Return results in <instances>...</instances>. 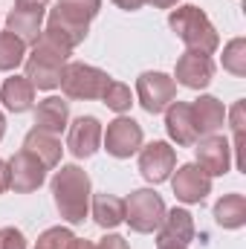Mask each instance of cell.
<instances>
[{
	"label": "cell",
	"mask_w": 246,
	"mask_h": 249,
	"mask_svg": "<svg viewBox=\"0 0 246 249\" xmlns=\"http://www.w3.org/2000/svg\"><path fill=\"white\" fill-rule=\"evenodd\" d=\"M75 249H93V244H90V241H81V238H78V244H75Z\"/></svg>",
	"instance_id": "836d02e7"
},
{
	"label": "cell",
	"mask_w": 246,
	"mask_h": 249,
	"mask_svg": "<svg viewBox=\"0 0 246 249\" xmlns=\"http://www.w3.org/2000/svg\"><path fill=\"white\" fill-rule=\"evenodd\" d=\"M119 9H124V12H136V9H142L148 0H113Z\"/></svg>",
	"instance_id": "1f68e13d"
},
{
	"label": "cell",
	"mask_w": 246,
	"mask_h": 249,
	"mask_svg": "<svg viewBox=\"0 0 246 249\" xmlns=\"http://www.w3.org/2000/svg\"><path fill=\"white\" fill-rule=\"evenodd\" d=\"M9 180H12V188L18 194H29V191H38L47 180V168L44 162L29 154L26 148H20L12 160H9Z\"/></svg>",
	"instance_id": "8fae6325"
},
{
	"label": "cell",
	"mask_w": 246,
	"mask_h": 249,
	"mask_svg": "<svg viewBox=\"0 0 246 249\" xmlns=\"http://www.w3.org/2000/svg\"><path fill=\"white\" fill-rule=\"evenodd\" d=\"M191 113H194V124H197L200 136L217 133L226 122V107L214 96H200L197 102H191Z\"/></svg>",
	"instance_id": "ffe728a7"
},
{
	"label": "cell",
	"mask_w": 246,
	"mask_h": 249,
	"mask_svg": "<svg viewBox=\"0 0 246 249\" xmlns=\"http://www.w3.org/2000/svg\"><path fill=\"white\" fill-rule=\"evenodd\" d=\"M194 157H197V165L209 177H223L232 165V145L226 142V136L209 133L194 142Z\"/></svg>",
	"instance_id": "9c48e42d"
},
{
	"label": "cell",
	"mask_w": 246,
	"mask_h": 249,
	"mask_svg": "<svg viewBox=\"0 0 246 249\" xmlns=\"http://www.w3.org/2000/svg\"><path fill=\"white\" fill-rule=\"evenodd\" d=\"M47 3L50 0H15V9H23V12H47Z\"/></svg>",
	"instance_id": "f546056e"
},
{
	"label": "cell",
	"mask_w": 246,
	"mask_h": 249,
	"mask_svg": "<svg viewBox=\"0 0 246 249\" xmlns=\"http://www.w3.org/2000/svg\"><path fill=\"white\" fill-rule=\"evenodd\" d=\"M0 102H3V107L12 110V113H26V110H32V105H35V87H32V81H29L26 75H12V78H6L3 87H0Z\"/></svg>",
	"instance_id": "ac0fdd59"
},
{
	"label": "cell",
	"mask_w": 246,
	"mask_h": 249,
	"mask_svg": "<svg viewBox=\"0 0 246 249\" xmlns=\"http://www.w3.org/2000/svg\"><path fill=\"white\" fill-rule=\"evenodd\" d=\"M223 70L238 78L246 75V38H232L223 47Z\"/></svg>",
	"instance_id": "d4e9b609"
},
{
	"label": "cell",
	"mask_w": 246,
	"mask_h": 249,
	"mask_svg": "<svg viewBox=\"0 0 246 249\" xmlns=\"http://www.w3.org/2000/svg\"><path fill=\"white\" fill-rule=\"evenodd\" d=\"M110 84V75L99 67H90V64L81 61H67L61 72V87L67 99H78V102H93V99H102L105 90Z\"/></svg>",
	"instance_id": "5b68a950"
},
{
	"label": "cell",
	"mask_w": 246,
	"mask_h": 249,
	"mask_svg": "<svg viewBox=\"0 0 246 249\" xmlns=\"http://www.w3.org/2000/svg\"><path fill=\"white\" fill-rule=\"evenodd\" d=\"M174 168H177V151L168 142L157 139V142L139 148V171L148 183H154V186L165 183Z\"/></svg>",
	"instance_id": "30bf717a"
},
{
	"label": "cell",
	"mask_w": 246,
	"mask_h": 249,
	"mask_svg": "<svg viewBox=\"0 0 246 249\" xmlns=\"http://www.w3.org/2000/svg\"><path fill=\"white\" fill-rule=\"evenodd\" d=\"M6 188H12V180H9V162L0 160V194H3Z\"/></svg>",
	"instance_id": "4dcf8cb0"
},
{
	"label": "cell",
	"mask_w": 246,
	"mask_h": 249,
	"mask_svg": "<svg viewBox=\"0 0 246 249\" xmlns=\"http://www.w3.org/2000/svg\"><path fill=\"white\" fill-rule=\"evenodd\" d=\"M168 26L177 32V38L185 44L188 53H203L211 55L220 47V35L214 29V23L209 20V15L197 6H180L168 15Z\"/></svg>",
	"instance_id": "277c9868"
},
{
	"label": "cell",
	"mask_w": 246,
	"mask_h": 249,
	"mask_svg": "<svg viewBox=\"0 0 246 249\" xmlns=\"http://www.w3.org/2000/svg\"><path fill=\"white\" fill-rule=\"evenodd\" d=\"M102 102H105L110 110H116V113H127V110H130V105H133V93H130V87H127V84L110 78V84H107V90H105Z\"/></svg>",
	"instance_id": "484cf974"
},
{
	"label": "cell",
	"mask_w": 246,
	"mask_h": 249,
	"mask_svg": "<svg viewBox=\"0 0 246 249\" xmlns=\"http://www.w3.org/2000/svg\"><path fill=\"white\" fill-rule=\"evenodd\" d=\"M197 229H194V217L188 209H171L165 212L159 229H157V247L162 244H180V247H188L194 241Z\"/></svg>",
	"instance_id": "2e32d148"
},
{
	"label": "cell",
	"mask_w": 246,
	"mask_h": 249,
	"mask_svg": "<svg viewBox=\"0 0 246 249\" xmlns=\"http://www.w3.org/2000/svg\"><path fill=\"white\" fill-rule=\"evenodd\" d=\"M3 133H6V116L0 113V139H3Z\"/></svg>",
	"instance_id": "d590c367"
},
{
	"label": "cell",
	"mask_w": 246,
	"mask_h": 249,
	"mask_svg": "<svg viewBox=\"0 0 246 249\" xmlns=\"http://www.w3.org/2000/svg\"><path fill=\"white\" fill-rule=\"evenodd\" d=\"M47 12H23V9H12L6 15V32H12L15 38H20L26 47L35 44L41 38V23H44Z\"/></svg>",
	"instance_id": "44dd1931"
},
{
	"label": "cell",
	"mask_w": 246,
	"mask_h": 249,
	"mask_svg": "<svg viewBox=\"0 0 246 249\" xmlns=\"http://www.w3.org/2000/svg\"><path fill=\"white\" fill-rule=\"evenodd\" d=\"M90 209H93V220L102 229H116L119 223H124V200L116 194H96Z\"/></svg>",
	"instance_id": "7402d4cb"
},
{
	"label": "cell",
	"mask_w": 246,
	"mask_h": 249,
	"mask_svg": "<svg viewBox=\"0 0 246 249\" xmlns=\"http://www.w3.org/2000/svg\"><path fill=\"white\" fill-rule=\"evenodd\" d=\"M26 61V44L12 32H0V72H12Z\"/></svg>",
	"instance_id": "cb8c5ba5"
},
{
	"label": "cell",
	"mask_w": 246,
	"mask_h": 249,
	"mask_svg": "<svg viewBox=\"0 0 246 249\" xmlns=\"http://www.w3.org/2000/svg\"><path fill=\"white\" fill-rule=\"evenodd\" d=\"M0 249H26L23 232L15 229V226H3L0 229Z\"/></svg>",
	"instance_id": "83f0119b"
},
{
	"label": "cell",
	"mask_w": 246,
	"mask_h": 249,
	"mask_svg": "<svg viewBox=\"0 0 246 249\" xmlns=\"http://www.w3.org/2000/svg\"><path fill=\"white\" fill-rule=\"evenodd\" d=\"M148 3H154L157 9H171V6H177L180 0H148Z\"/></svg>",
	"instance_id": "d6a6232c"
},
{
	"label": "cell",
	"mask_w": 246,
	"mask_h": 249,
	"mask_svg": "<svg viewBox=\"0 0 246 249\" xmlns=\"http://www.w3.org/2000/svg\"><path fill=\"white\" fill-rule=\"evenodd\" d=\"M53 200L67 223H84L90 212V177L78 165H61L53 177Z\"/></svg>",
	"instance_id": "7a4b0ae2"
},
{
	"label": "cell",
	"mask_w": 246,
	"mask_h": 249,
	"mask_svg": "<svg viewBox=\"0 0 246 249\" xmlns=\"http://www.w3.org/2000/svg\"><path fill=\"white\" fill-rule=\"evenodd\" d=\"M93 249H130V244L124 241L122 235H105Z\"/></svg>",
	"instance_id": "f1b7e54d"
},
{
	"label": "cell",
	"mask_w": 246,
	"mask_h": 249,
	"mask_svg": "<svg viewBox=\"0 0 246 249\" xmlns=\"http://www.w3.org/2000/svg\"><path fill=\"white\" fill-rule=\"evenodd\" d=\"M165 200L154 191V188H136L127 200H124V223L139 232V235H151L159 229L162 217H165Z\"/></svg>",
	"instance_id": "8992f818"
},
{
	"label": "cell",
	"mask_w": 246,
	"mask_h": 249,
	"mask_svg": "<svg viewBox=\"0 0 246 249\" xmlns=\"http://www.w3.org/2000/svg\"><path fill=\"white\" fill-rule=\"evenodd\" d=\"M171 188H174L180 203H203L211 194V177L197 162H185V165H180L174 171Z\"/></svg>",
	"instance_id": "7c38bea8"
},
{
	"label": "cell",
	"mask_w": 246,
	"mask_h": 249,
	"mask_svg": "<svg viewBox=\"0 0 246 249\" xmlns=\"http://www.w3.org/2000/svg\"><path fill=\"white\" fill-rule=\"evenodd\" d=\"M67 122H70V105L61 96H50V99L38 102V107H35V127L38 130L58 136L67 130Z\"/></svg>",
	"instance_id": "e0dca14e"
},
{
	"label": "cell",
	"mask_w": 246,
	"mask_h": 249,
	"mask_svg": "<svg viewBox=\"0 0 246 249\" xmlns=\"http://www.w3.org/2000/svg\"><path fill=\"white\" fill-rule=\"evenodd\" d=\"M174 78H177V84H183L188 90H203V87H209L211 78H214V61H211V55L188 53V50H185L183 55L177 58Z\"/></svg>",
	"instance_id": "4fadbf2b"
},
{
	"label": "cell",
	"mask_w": 246,
	"mask_h": 249,
	"mask_svg": "<svg viewBox=\"0 0 246 249\" xmlns=\"http://www.w3.org/2000/svg\"><path fill=\"white\" fill-rule=\"evenodd\" d=\"M157 249H188V247H180V244H162V247H157Z\"/></svg>",
	"instance_id": "e575fe53"
},
{
	"label": "cell",
	"mask_w": 246,
	"mask_h": 249,
	"mask_svg": "<svg viewBox=\"0 0 246 249\" xmlns=\"http://www.w3.org/2000/svg\"><path fill=\"white\" fill-rule=\"evenodd\" d=\"M75 244H78V238H75L70 229L53 226V229H47V232L35 241V249H75Z\"/></svg>",
	"instance_id": "4316f807"
},
{
	"label": "cell",
	"mask_w": 246,
	"mask_h": 249,
	"mask_svg": "<svg viewBox=\"0 0 246 249\" xmlns=\"http://www.w3.org/2000/svg\"><path fill=\"white\" fill-rule=\"evenodd\" d=\"M23 148L29 151V154H35L41 162H44V168H58V162H61V139L58 136H53V133H47V130H38V127H32L26 136H23Z\"/></svg>",
	"instance_id": "d6986e66"
},
{
	"label": "cell",
	"mask_w": 246,
	"mask_h": 249,
	"mask_svg": "<svg viewBox=\"0 0 246 249\" xmlns=\"http://www.w3.org/2000/svg\"><path fill=\"white\" fill-rule=\"evenodd\" d=\"M214 220L223 229H241L246 223V197L244 194H223L214 203Z\"/></svg>",
	"instance_id": "603a6c76"
},
{
	"label": "cell",
	"mask_w": 246,
	"mask_h": 249,
	"mask_svg": "<svg viewBox=\"0 0 246 249\" xmlns=\"http://www.w3.org/2000/svg\"><path fill=\"white\" fill-rule=\"evenodd\" d=\"M102 12V0H58L47 15V35L61 41L64 47H78L87 38L90 20Z\"/></svg>",
	"instance_id": "6da1fadb"
},
{
	"label": "cell",
	"mask_w": 246,
	"mask_h": 249,
	"mask_svg": "<svg viewBox=\"0 0 246 249\" xmlns=\"http://www.w3.org/2000/svg\"><path fill=\"white\" fill-rule=\"evenodd\" d=\"M136 99L148 113H162L171 102H177V81L165 72H142L136 78Z\"/></svg>",
	"instance_id": "52a82bcc"
},
{
	"label": "cell",
	"mask_w": 246,
	"mask_h": 249,
	"mask_svg": "<svg viewBox=\"0 0 246 249\" xmlns=\"http://www.w3.org/2000/svg\"><path fill=\"white\" fill-rule=\"evenodd\" d=\"M102 122L96 116H78L75 122L70 124V133H67V148L75 160H87L99 151L102 145Z\"/></svg>",
	"instance_id": "5bb4252c"
},
{
	"label": "cell",
	"mask_w": 246,
	"mask_h": 249,
	"mask_svg": "<svg viewBox=\"0 0 246 249\" xmlns=\"http://www.w3.org/2000/svg\"><path fill=\"white\" fill-rule=\"evenodd\" d=\"M165 130L171 136V142H177L180 148H191L200 139V130L194 124V113L188 102H171L165 107Z\"/></svg>",
	"instance_id": "9a60e30c"
},
{
	"label": "cell",
	"mask_w": 246,
	"mask_h": 249,
	"mask_svg": "<svg viewBox=\"0 0 246 249\" xmlns=\"http://www.w3.org/2000/svg\"><path fill=\"white\" fill-rule=\"evenodd\" d=\"M142 124L130 116H119L107 124V130L102 133V142H105V151L116 160H127L133 157L139 148H142Z\"/></svg>",
	"instance_id": "ba28073f"
},
{
	"label": "cell",
	"mask_w": 246,
	"mask_h": 249,
	"mask_svg": "<svg viewBox=\"0 0 246 249\" xmlns=\"http://www.w3.org/2000/svg\"><path fill=\"white\" fill-rule=\"evenodd\" d=\"M70 47H64L61 41L50 38L47 32H41V38L32 44V53L26 58V78L32 81V87L38 90H55L61 84V72L70 61Z\"/></svg>",
	"instance_id": "3957f363"
}]
</instances>
